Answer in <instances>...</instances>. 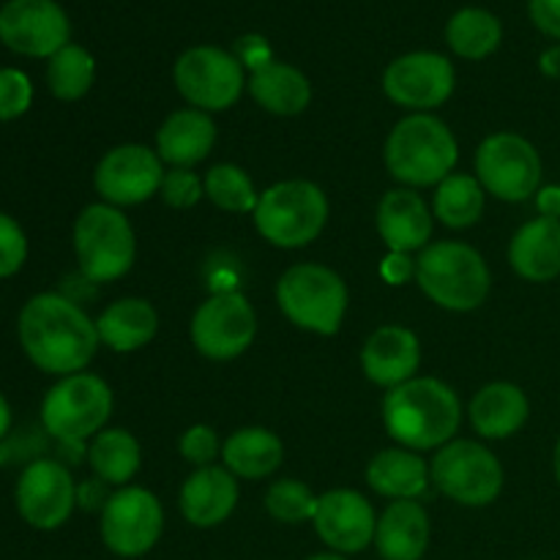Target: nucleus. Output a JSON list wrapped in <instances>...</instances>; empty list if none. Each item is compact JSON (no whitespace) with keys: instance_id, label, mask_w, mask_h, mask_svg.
Here are the masks:
<instances>
[{"instance_id":"obj_1","label":"nucleus","mask_w":560,"mask_h":560,"mask_svg":"<svg viewBox=\"0 0 560 560\" xmlns=\"http://www.w3.org/2000/svg\"><path fill=\"white\" fill-rule=\"evenodd\" d=\"M20 342L27 359L49 375H77L98 348L96 323L66 295L38 293L20 312Z\"/></svg>"},{"instance_id":"obj_2","label":"nucleus","mask_w":560,"mask_h":560,"mask_svg":"<svg viewBox=\"0 0 560 560\" xmlns=\"http://www.w3.org/2000/svg\"><path fill=\"white\" fill-rule=\"evenodd\" d=\"M383 424L402 448L430 452L454 441L463 424V405L448 383L438 377H413L388 388L383 399Z\"/></svg>"},{"instance_id":"obj_3","label":"nucleus","mask_w":560,"mask_h":560,"mask_svg":"<svg viewBox=\"0 0 560 560\" xmlns=\"http://www.w3.org/2000/svg\"><path fill=\"white\" fill-rule=\"evenodd\" d=\"M386 167L408 189L438 186L454 173L459 145L454 131L430 113H413L399 120L383 148Z\"/></svg>"},{"instance_id":"obj_4","label":"nucleus","mask_w":560,"mask_h":560,"mask_svg":"<svg viewBox=\"0 0 560 560\" xmlns=\"http://www.w3.org/2000/svg\"><path fill=\"white\" fill-rule=\"evenodd\" d=\"M416 282L432 304L448 312H474L490 293V266L463 241H435L416 257Z\"/></svg>"},{"instance_id":"obj_5","label":"nucleus","mask_w":560,"mask_h":560,"mask_svg":"<svg viewBox=\"0 0 560 560\" xmlns=\"http://www.w3.org/2000/svg\"><path fill=\"white\" fill-rule=\"evenodd\" d=\"M255 228L279 249H301L320 238L328 222V197L312 180H279L268 186L255 208Z\"/></svg>"},{"instance_id":"obj_6","label":"nucleus","mask_w":560,"mask_h":560,"mask_svg":"<svg viewBox=\"0 0 560 560\" xmlns=\"http://www.w3.org/2000/svg\"><path fill=\"white\" fill-rule=\"evenodd\" d=\"M277 304L293 326L320 337H334L348 312V288L331 268L299 262L277 282Z\"/></svg>"},{"instance_id":"obj_7","label":"nucleus","mask_w":560,"mask_h":560,"mask_svg":"<svg viewBox=\"0 0 560 560\" xmlns=\"http://www.w3.org/2000/svg\"><path fill=\"white\" fill-rule=\"evenodd\" d=\"M74 252L80 271L91 282H115L135 266L137 241L124 211L93 202L74 222Z\"/></svg>"},{"instance_id":"obj_8","label":"nucleus","mask_w":560,"mask_h":560,"mask_svg":"<svg viewBox=\"0 0 560 560\" xmlns=\"http://www.w3.org/2000/svg\"><path fill=\"white\" fill-rule=\"evenodd\" d=\"M113 413V392L91 372L66 375L55 383L42 402L44 430L66 446L96 438Z\"/></svg>"},{"instance_id":"obj_9","label":"nucleus","mask_w":560,"mask_h":560,"mask_svg":"<svg viewBox=\"0 0 560 560\" xmlns=\"http://www.w3.org/2000/svg\"><path fill=\"white\" fill-rule=\"evenodd\" d=\"M438 490L463 506H490L503 490V465L479 441H457L438 448L430 465Z\"/></svg>"},{"instance_id":"obj_10","label":"nucleus","mask_w":560,"mask_h":560,"mask_svg":"<svg viewBox=\"0 0 560 560\" xmlns=\"http://www.w3.org/2000/svg\"><path fill=\"white\" fill-rule=\"evenodd\" d=\"M476 178L487 195L503 202H523L541 186L539 151L512 131L490 135L476 151Z\"/></svg>"},{"instance_id":"obj_11","label":"nucleus","mask_w":560,"mask_h":560,"mask_svg":"<svg viewBox=\"0 0 560 560\" xmlns=\"http://www.w3.org/2000/svg\"><path fill=\"white\" fill-rule=\"evenodd\" d=\"M175 88L202 113L230 109L244 93V66L233 52L219 47H191L175 63Z\"/></svg>"},{"instance_id":"obj_12","label":"nucleus","mask_w":560,"mask_h":560,"mask_svg":"<svg viewBox=\"0 0 560 560\" xmlns=\"http://www.w3.org/2000/svg\"><path fill=\"white\" fill-rule=\"evenodd\" d=\"M164 509L145 487H120L102 506V541L120 558H140L156 547Z\"/></svg>"},{"instance_id":"obj_13","label":"nucleus","mask_w":560,"mask_h":560,"mask_svg":"<svg viewBox=\"0 0 560 560\" xmlns=\"http://www.w3.org/2000/svg\"><path fill=\"white\" fill-rule=\"evenodd\" d=\"M191 342L206 359L230 361L246 353L257 334V315L244 293H213L191 317Z\"/></svg>"},{"instance_id":"obj_14","label":"nucleus","mask_w":560,"mask_h":560,"mask_svg":"<svg viewBox=\"0 0 560 560\" xmlns=\"http://www.w3.org/2000/svg\"><path fill=\"white\" fill-rule=\"evenodd\" d=\"M164 180V162L156 151L137 142L113 148L93 173V186L107 206H140L151 200Z\"/></svg>"},{"instance_id":"obj_15","label":"nucleus","mask_w":560,"mask_h":560,"mask_svg":"<svg viewBox=\"0 0 560 560\" xmlns=\"http://www.w3.org/2000/svg\"><path fill=\"white\" fill-rule=\"evenodd\" d=\"M383 93L413 113L441 107L454 93L452 60L438 52L402 55L383 71Z\"/></svg>"},{"instance_id":"obj_16","label":"nucleus","mask_w":560,"mask_h":560,"mask_svg":"<svg viewBox=\"0 0 560 560\" xmlns=\"http://www.w3.org/2000/svg\"><path fill=\"white\" fill-rule=\"evenodd\" d=\"M0 42L27 58H52L69 44V16L55 0H9L0 9Z\"/></svg>"},{"instance_id":"obj_17","label":"nucleus","mask_w":560,"mask_h":560,"mask_svg":"<svg viewBox=\"0 0 560 560\" xmlns=\"http://www.w3.org/2000/svg\"><path fill=\"white\" fill-rule=\"evenodd\" d=\"M74 479L55 459H36L22 470L16 481V509L31 528H60L74 512Z\"/></svg>"},{"instance_id":"obj_18","label":"nucleus","mask_w":560,"mask_h":560,"mask_svg":"<svg viewBox=\"0 0 560 560\" xmlns=\"http://www.w3.org/2000/svg\"><path fill=\"white\" fill-rule=\"evenodd\" d=\"M315 530L339 556H353L375 541L377 517L372 503L355 490H331L317 498Z\"/></svg>"},{"instance_id":"obj_19","label":"nucleus","mask_w":560,"mask_h":560,"mask_svg":"<svg viewBox=\"0 0 560 560\" xmlns=\"http://www.w3.org/2000/svg\"><path fill=\"white\" fill-rule=\"evenodd\" d=\"M421 364V345L410 328L381 326L361 350V370L375 386L397 388L413 381Z\"/></svg>"},{"instance_id":"obj_20","label":"nucleus","mask_w":560,"mask_h":560,"mask_svg":"<svg viewBox=\"0 0 560 560\" xmlns=\"http://www.w3.org/2000/svg\"><path fill=\"white\" fill-rule=\"evenodd\" d=\"M178 506L195 528H217L238 506V479L219 465L197 468L180 487Z\"/></svg>"},{"instance_id":"obj_21","label":"nucleus","mask_w":560,"mask_h":560,"mask_svg":"<svg viewBox=\"0 0 560 560\" xmlns=\"http://www.w3.org/2000/svg\"><path fill=\"white\" fill-rule=\"evenodd\" d=\"M377 233L388 252L427 249L432 238V211L413 189H392L377 206Z\"/></svg>"},{"instance_id":"obj_22","label":"nucleus","mask_w":560,"mask_h":560,"mask_svg":"<svg viewBox=\"0 0 560 560\" xmlns=\"http://www.w3.org/2000/svg\"><path fill=\"white\" fill-rule=\"evenodd\" d=\"M217 145V124L195 107L167 115L156 131V153L170 167H195Z\"/></svg>"},{"instance_id":"obj_23","label":"nucleus","mask_w":560,"mask_h":560,"mask_svg":"<svg viewBox=\"0 0 560 560\" xmlns=\"http://www.w3.org/2000/svg\"><path fill=\"white\" fill-rule=\"evenodd\" d=\"M509 262L525 282L560 277V219H530L509 244Z\"/></svg>"},{"instance_id":"obj_24","label":"nucleus","mask_w":560,"mask_h":560,"mask_svg":"<svg viewBox=\"0 0 560 560\" xmlns=\"http://www.w3.org/2000/svg\"><path fill=\"white\" fill-rule=\"evenodd\" d=\"M470 424L487 441H503L517 435L530 416L528 397L520 386L506 381L487 383L474 399H470Z\"/></svg>"},{"instance_id":"obj_25","label":"nucleus","mask_w":560,"mask_h":560,"mask_svg":"<svg viewBox=\"0 0 560 560\" xmlns=\"http://www.w3.org/2000/svg\"><path fill=\"white\" fill-rule=\"evenodd\" d=\"M383 560H421L430 547V517L419 501H392L375 528Z\"/></svg>"},{"instance_id":"obj_26","label":"nucleus","mask_w":560,"mask_h":560,"mask_svg":"<svg viewBox=\"0 0 560 560\" xmlns=\"http://www.w3.org/2000/svg\"><path fill=\"white\" fill-rule=\"evenodd\" d=\"M430 465L410 448H383L366 465V485L392 501H416L430 487Z\"/></svg>"},{"instance_id":"obj_27","label":"nucleus","mask_w":560,"mask_h":560,"mask_svg":"<svg viewBox=\"0 0 560 560\" xmlns=\"http://www.w3.org/2000/svg\"><path fill=\"white\" fill-rule=\"evenodd\" d=\"M96 331L98 339L115 353H135L156 337L159 315L151 301L120 299L98 315Z\"/></svg>"},{"instance_id":"obj_28","label":"nucleus","mask_w":560,"mask_h":560,"mask_svg":"<svg viewBox=\"0 0 560 560\" xmlns=\"http://www.w3.org/2000/svg\"><path fill=\"white\" fill-rule=\"evenodd\" d=\"M222 459L235 479H266L282 465L284 446L266 427H244L222 443Z\"/></svg>"},{"instance_id":"obj_29","label":"nucleus","mask_w":560,"mask_h":560,"mask_svg":"<svg viewBox=\"0 0 560 560\" xmlns=\"http://www.w3.org/2000/svg\"><path fill=\"white\" fill-rule=\"evenodd\" d=\"M249 93L266 113L282 115V118L301 115L312 102V85L304 71L290 63H279V60L249 77Z\"/></svg>"},{"instance_id":"obj_30","label":"nucleus","mask_w":560,"mask_h":560,"mask_svg":"<svg viewBox=\"0 0 560 560\" xmlns=\"http://www.w3.org/2000/svg\"><path fill=\"white\" fill-rule=\"evenodd\" d=\"M140 443L126 430H102L88 448V463L104 485H129L140 470Z\"/></svg>"},{"instance_id":"obj_31","label":"nucleus","mask_w":560,"mask_h":560,"mask_svg":"<svg viewBox=\"0 0 560 560\" xmlns=\"http://www.w3.org/2000/svg\"><path fill=\"white\" fill-rule=\"evenodd\" d=\"M503 27L492 11L463 9L448 20L446 42L459 58L481 60L501 47Z\"/></svg>"},{"instance_id":"obj_32","label":"nucleus","mask_w":560,"mask_h":560,"mask_svg":"<svg viewBox=\"0 0 560 560\" xmlns=\"http://www.w3.org/2000/svg\"><path fill=\"white\" fill-rule=\"evenodd\" d=\"M485 195V186L476 175L452 173L435 186V217L452 230L470 228L481 219Z\"/></svg>"},{"instance_id":"obj_33","label":"nucleus","mask_w":560,"mask_h":560,"mask_svg":"<svg viewBox=\"0 0 560 560\" xmlns=\"http://www.w3.org/2000/svg\"><path fill=\"white\" fill-rule=\"evenodd\" d=\"M96 77V60L80 44H66L60 52L49 58L47 85L60 102H77L85 96Z\"/></svg>"},{"instance_id":"obj_34","label":"nucleus","mask_w":560,"mask_h":560,"mask_svg":"<svg viewBox=\"0 0 560 560\" xmlns=\"http://www.w3.org/2000/svg\"><path fill=\"white\" fill-rule=\"evenodd\" d=\"M202 184H206L208 200L230 213H255L257 200H260L249 173L241 170L238 164H217L208 170Z\"/></svg>"},{"instance_id":"obj_35","label":"nucleus","mask_w":560,"mask_h":560,"mask_svg":"<svg viewBox=\"0 0 560 560\" xmlns=\"http://www.w3.org/2000/svg\"><path fill=\"white\" fill-rule=\"evenodd\" d=\"M266 509L273 520H279V523L299 525L306 523V520H315L317 495L304 485V481L279 479L268 487Z\"/></svg>"},{"instance_id":"obj_36","label":"nucleus","mask_w":560,"mask_h":560,"mask_svg":"<svg viewBox=\"0 0 560 560\" xmlns=\"http://www.w3.org/2000/svg\"><path fill=\"white\" fill-rule=\"evenodd\" d=\"M159 195H162V200L167 202L170 208L186 211V208H195L197 202L202 200V195H206V184H202L191 170L173 167L170 173H164Z\"/></svg>"},{"instance_id":"obj_37","label":"nucleus","mask_w":560,"mask_h":560,"mask_svg":"<svg viewBox=\"0 0 560 560\" xmlns=\"http://www.w3.org/2000/svg\"><path fill=\"white\" fill-rule=\"evenodd\" d=\"M33 85L20 69H0V120H14L27 113Z\"/></svg>"},{"instance_id":"obj_38","label":"nucleus","mask_w":560,"mask_h":560,"mask_svg":"<svg viewBox=\"0 0 560 560\" xmlns=\"http://www.w3.org/2000/svg\"><path fill=\"white\" fill-rule=\"evenodd\" d=\"M180 454H184L186 463H191L195 468H208L213 465L217 454H222V443H219L217 430L208 424H195L180 435L178 443Z\"/></svg>"},{"instance_id":"obj_39","label":"nucleus","mask_w":560,"mask_h":560,"mask_svg":"<svg viewBox=\"0 0 560 560\" xmlns=\"http://www.w3.org/2000/svg\"><path fill=\"white\" fill-rule=\"evenodd\" d=\"M27 257V238L20 224L0 213V279L14 277Z\"/></svg>"},{"instance_id":"obj_40","label":"nucleus","mask_w":560,"mask_h":560,"mask_svg":"<svg viewBox=\"0 0 560 560\" xmlns=\"http://www.w3.org/2000/svg\"><path fill=\"white\" fill-rule=\"evenodd\" d=\"M235 58L241 60V66H244V69H249L252 74H255V71L266 69L268 63H273L271 44H268L262 36H257V33L241 36L238 42H235Z\"/></svg>"},{"instance_id":"obj_41","label":"nucleus","mask_w":560,"mask_h":560,"mask_svg":"<svg viewBox=\"0 0 560 560\" xmlns=\"http://www.w3.org/2000/svg\"><path fill=\"white\" fill-rule=\"evenodd\" d=\"M528 11L541 33L560 38V0H528Z\"/></svg>"},{"instance_id":"obj_42","label":"nucleus","mask_w":560,"mask_h":560,"mask_svg":"<svg viewBox=\"0 0 560 560\" xmlns=\"http://www.w3.org/2000/svg\"><path fill=\"white\" fill-rule=\"evenodd\" d=\"M381 277L386 279L388 284H405L416 277V260L405 252H388L381 262Z\"/></svg>"},{"instance_id":"obj_43","label":"nucleus","mask_w":560,"mask_h":560,"mask_svg":"<svg viewBox=\"0 0 560 560\" xmlns=\"http://www.w3.org/2000/svg\"><path fill=\"white\" fill-rule=\"evenodd\" d=\"M536 208L541 217L560 219V186H545L536 191Z\"/></svg>"},{"instance_id":"obj_44","label":"nucleus","mask_w":560,"mask_h":560,"mask_svg":"<svg viewBox=\"0 0 560 560\" xmlns=\"http://www.w3.org/2000/svg\"><path fill=\"white\" fill-rule=\"evenodd\" d=\"M541 69H545V74L550 77L560 74V49H550V52H545V58H541Z\"/></svg>"},{"instance_id":"obj_45","label":"nucleus","mask_w":560,"mask_h":560,"mask_svg":"<svg viewBox=\"0 0 560 560\" xmlns=\"http://www.w3.org/2000/svg\"><path fill=\"white\" fill-rule=\"evenodd\" d=\"M9 427H11V408H9V402H5L3 394H0V441L5 438Z\"/></svg>"},{"instance_id":"obj_46","label":"nucleus","mask_w":560,"mask_h":560,"mask_svg":"<svg viewBox=\"0 0 560 560\" xmlns=\"http://www.w3.org/2000/svg\"><path fill=\"white\" fill-rule=\"evenodd\" d=\"M310 560H348V556H339V552H317Z\"/></svg>"},{"instance_id":"obj_47","label":"nucleus","mask_w":560,"mask_h":560,"mask_svg":"<svg viewBox=\"0 0 560 560\" xmlns=\"http://www.w3.org/2000/svg\"><path fill=\"white\" fill-rule=\"evenodd\" d=\"M552 463H556V479H558V485H560V438H558V443H556V459H552Z\"/></svg>"}]
</instances>
